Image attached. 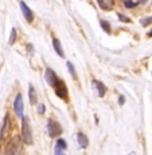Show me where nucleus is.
Segmentation results:
<instances>
[{"mask_svg": "<svg viewBox=\"0 0 152 155\" xmlns=\"http://www.w3.org/2000/svg\"><path fill=\"white\" fill-rule=\"evenodd\" d=\"M20 140L22 143L27 146H31L32 142H34V138H32V130H31V124H30V120L27 116H23L22 117V127H20Z\"/></svg>", "mask_w": 152, "mask_h": 155, "instance_id": "nucleus-1", "label": "nucleus"}, {"mask_svg": "<svg viewBox=\"0 0 152 155\" xmlns=\"http://www.w3.org/2000/svg\"><path fill=\"white\" fill-rule=\"evenodd\" d=\"M20 153H22V140L20 138L15 136L5 144L4 155H20Z\"/></svg>", "mask_w": 152, "mask_h": 155, "instance_id": "nucleus-2", "label": "nucleus"}, {"mask_svg": "<svg viewBox=\"0 0 152 155\" xmlns=\"http://www.w3.org/2000/svg\"><path fill=\"white\" fill-rule=\"evenodd\" d=\"M47 132H49V135L51 136V138H58V136L62 135L63 130H62L61 124L57 120L49 119V120H47Z\"/></svg>", "mask_w": 152, "mask_h": 155, "instance_id": "nucleus-3", "label": "nucleus"}, {"mask_svg": "<svg viewBox=\"0 0 152 155\" xmlns=\"http://www.w3.org/2000/svg\"><path fill=\"white\" fill-rule=\"evenodd\" d=\"M14 111L16 113L18 117L22 119L24 116V101H23L22 93H18L14 100Z\"/></svg>", "mask_w": 152, "mask_h": 155, "instance_id": "nucleus-4", "label": "nucleus"}, {"mask_svg": "<svg viewBox=\"0 0 152 155\" xmlns=\"http://www.w3.org/2000/svg\"><path fill=\"white\" fill-rule=\"evenodd\" d=\"M54 92L61 100H65V101L67 100V93H69V91H67L66 84H65L62 80H58V81H57V84L54 85Z\"/></svg>", "mask_w": 152, "mask_h": 155, "instance_id": "nucleus-5", "label": "nucleus"}, {"mask_svg": "<svg viewBox=\"0 0 152 155\" xmlns=\"http://www.w3.org/2000/svg\"><path fill=\"white\" fill-rule=\"evenodd\" d=\"M44 80H46V82L49 84L51 88H54V85L57 84V81H58V76L55 74L54 70H51L50 68H47L46 70H44Z\"/></svg>", "mask_w": 152, "mask_h": 155, "instance_id": "nucleus-6", "label": "nucleus"}, {"mask_svg": "<svg viewBox=\"0 0 152 155\" xmlns=\"http://www.w3.org/2000/svg\"><path fill=\"white\" fill-rule=\"evenodd\" d=\"M20 10H22L23 18H26V20H27L28 23H31L32 20H34V14H32V11L30 10V7L24 2H20Z\"/></svg>", "mask_w": 152, "mask_h": 155, "instance_id": "nucleus-7", "label": "nucleus"}, {"mask_svg": "<svg viewBox=\"0 0 152 155\" xmlns=\"http://www.w3.org/2000/svg\"><path fill=\"white\" fill-rule=\"evenodd\" d=\"M76 138H77V142H78L79 147H81V148H88V146H89V139H88V136H86L85 134L79 131V132L76 134Z\"/></svg>", "mask_w": 152, "mask_h": 155, "instance_id": "nucleus-8", "label": "nucleus"}, {"mask_svg": "<svg viewBox=\"0 0 152 155\" xmlns=\"http://www.w3.org/2000/svg\"><path fill=\"white\" fill-rule=\"evenodd\" d=\"M93 86L97 89V94L98 97H104L106 93V91H108V88H106L105 85L102 84L101 81H97V80H93Z\"/></svg>", "mask_w": 152, "mask_h": 155, "instance_id": "nucleus-9", "label": "nucleus"}, {"mask_svg": "<svg viewBox=\"0 0 152 155\" xmlns=\"http://www.w3.org/2000/svg\"><path fill=\"white\" fill-rule=\"evenodd\" d=\"M28 97H30V103L32 105H38V97H37V91L32 85L28 86Z\"/></svg>", "mask_w": 152, "mask_h": 155, "instance_id": "nucleus-10", "label": "nucleus"}, {"mask_svg": "<svg viewBox=\"0 0 152 155\" xmlns=\"http://www.w3.org/2000/svg\"><path fill=\"white\" fill-rule=\"evenodd\" d=\"M53 46H54V50L57 51V54L63 58L65 54H63V50H62V45H61V42H59L58 38H53Z\"/></svg>", "mask_w": 152, "mask_h": 155, "instance_id": "nucleus-11", "label": "nucleus"}, {"mask_svg": "<svg viewBox=\"0 0 152 155\" xmlns=\"http://www.w3.org/2000/svg\"><path fill=\"white\" fill-rule=\"evenodd\" d=\"M98 5L102 8L104 11H111L113 8V2L112 0H97Z\"/></svg>", "mask_w": 152, "mask_h": 155, "instance_id": "nucleus-12", "label": "nucleus"}, {"mask_svg": "<svg viewBox=\"0 0 152 155\" xmlns=\"http://www.w3.org/2000/svg\"><path fill=\"white\" fill-rule=\"evenodd\" d=\"M8 130H10V117H8V116H5L4 124L2 126V136H4L5 134L8 132Z\"/></svg>", "mask_w": 152, "mask_h": 155, "instance_id": "nucleus-13", "label": "nucleus"}, {"mask_svg": "<svg viewBox=\"0 0 152 155\" xmlns=\"http://www.w3.org/2000/svg\"><path fill=\"white\" fill-rule=\"evenodd\" d=\"M55 146H57V147H59L61 150H63V151H66V148H67V143H66V140H65V139H62V138H58V139H57Z\"/></svg>", "mask_w": 152, "mask_h": 155, "instance_id": "nucleus-14", "label": "nucleus"}, {"mask_svg": "<svg viewBox=\"0 0 152 155\" xmlns=\"http://www.w3.org/2000/svg\"><path fill=\"white\" fill-rule=\"evenodd\" d=\"M66 66H67V69H69V73L71 74V77H73L74 80H77V78H78V76H77V71H76V69H74L73 64L67 61V62H66Z\"/></svg>", "mask_w": 152, "mask_h": 155, "instance_id": "nucleus-15", "label": "nucleus"}, {"mask_svg": "<svg viewBox=\"0 0 152 155\" xmlns=\"http://www.w3.org/2000/svg\"><path fill=\"white\" fill-rule=\"evenodd\" d=\"M140 23H141V26H144V27H147L148 25H151V23H152V16L141 18V19H140Z\"/></svg>", "mask_w": 152, "mask_h": 155, "instance_id": "nucleus-16", "label": "nucleus"}, {"mask_svg": "<svg viewBox=\"0 0 152 155\" xmlns=\"http://www.w3.org/2000/svg\"><path fill=\"white\" fill-rule=\"evenodd\" d=\"M100 25H101V27L104 28V31H105V32H108V34L111 32V25H109L106 20H101Z\"/></svg>", "mask_w": 152, "mask_h": 155, "instance_id": "nucleus-17", "label": "nucleus"}, {"mask_svg": "<svg viewBox=\"0 0 152 155\" xmlns=\"http://www.w3.org/2000/svg\"><path fill=\"white\" fill-rule=\"evenodd\" d=\"M15 41H16V30L12 28L11 30V34H10V41H8V43L10 45H14Z\"/></svg>", "mask_w": 152, "mask_h": 155, "instance_id": "nucleus-18", "label": "nucleus"}, {"mask_svg": "<svg viewBox=\"0 0 152 155\" xmlns=\"http://www.w3.org/2000/svg\"><path fill=\"white\" fill-rule=\"evenodd\" d=\"M124 4H125L127 8H135L136 5H137V2H133V0H125Z\"/></svg>", "mask_w": 152, "mask_h": 155, "instance_id": "nucleus-19", "label": "nucleus"}, {"mask_svg": "<svg viewBox=\"0 0 152 155\" xmlns=\"http://www.w3.org/2000/svg\"><path fill=\"white\" fill-rule=\"evenodd\" d=\"M117 16H118V19H120L121 22H125V23H129V22H131V19H129V18H128V16H125V15H123V14H118Z\"/></svg>", "mask_w": 152, "mask_h": 155, "instance_id": "nucleus-20", "label": "nucleus"}, {"mask_svg": "<svg viewBox=\"0 0 152 155\" xmlns=\"http://www.w3.org/2000/svg\"><path fill=\"white\" fill-rule=\"evenodd\" d=\"M38 112H39L40 115H44V112H46V107H44V104H38Z\"/></svg>", "mask_w": 152, "mask_h": 155, "instance_id": "nucleus-21", "label": "nucleus"}, {"mask_svg": "<svg viewBox=\"0 0 152 155\" xmlns=\"http://www.w3.org/2000/svg\"><path fill=\"white\" fill-rule=\"evenodd\" d=\"M54 155H66V154H65L63 150H61L59 147H57V146H55V147H54Z\"/></svg>", "mask_w": 152, "mask_h": 155, "instance_id": "nucleus-22", "label": "nucleus"}, {"mask_svg": "<svg viewBox=\"0 0 152 155\" xmlns=\"http://www.w3.org/2000/svg\"><path fill=\"white\" fill-rule=\"evenodd\" d=\"M124 103H125V97L120 96V97H118V104H120V105H124Z\"/></svg>", "mask_w": 152, "mask_h": 155, "instance_id": "nucleus-23", "label": "nucleus"}, {"mask_svg": "<svg viewBox=\"0 0 152 155\" xmlns=\"http://www.w3.org/2000/svg\"><path fill=\"white\" fill-rule=\"evenodd\" d=\"M148 37H152V31H150V32H148Z\"/></svg>", "mask_w": 152, "mask_h": 155, "instance_id": "nucleus-24", "label": "nucleus"}, {"mask_svg": "<svg viewBox=\"0 0 152 155\" xmlns=\"http://www.w3.org/2000/svg\"><path fill=\"white\" fill-rule=\"evenodd\" d=\"M129 155H133V154H129Z\"/></svg>", "mask_w": 152, "mask_h": 155, "instance_id": "nucleus-25", "label": "nucleus"}]
</instances>
